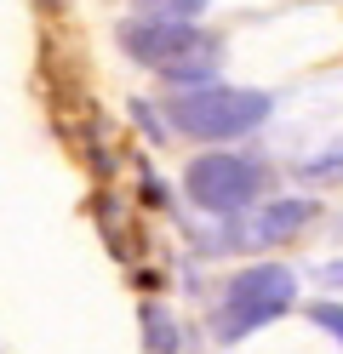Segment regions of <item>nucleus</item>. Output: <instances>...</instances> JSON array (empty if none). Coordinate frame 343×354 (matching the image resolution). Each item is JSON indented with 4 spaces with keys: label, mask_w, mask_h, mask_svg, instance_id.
Segmentation results:
<instances>
[{
    "label": "nucleus",
    "mask_w": 343,
    "mask_h": 354,
    "mask_svg": "<svg viewBox=\"0 0 343 354\" xmlns=\"http://www.w3.org/2000/svg\"><path fill=\"white\" fill-rule=\"evenodd\" d=\"M166 120L195 143H229L269 120V92H240V86H177L166 97Z\"/></svg>",
    "instance_id": "obj_1"
},
{
    "label": "nucleus",
    "mask_w": 343,
    "mask_h": 354,
    "mask_svg": "<svg viewBox=\"0 0 343 354\" xmlns=\"http://www.w3.org/2000/svg\"><path fill=\"white\" fill-rule=\"evenodd\" d=\"M292 303H297L292 269H281V263H258V269H240L235 280H229V292H223L218 315H212V331H218V343H240L258 326L281 320Z\"/></svg>",
    "instance_id": "obj_2"
},
{
    "label": "nucleus",
    "mask_w": 343,
    "mask_h": 354,
    "mask_svg": "<svg viewBox=\"0 0 343 354\" xmlns=\"http://www.w3.org/2000/svg\"><path fill=\"white\" fill-rule=\"evenodd\" d=\"M183 189H189V201L200 212L240 217L263 194V166L252 160V154H200V160H189V171H183Z\"/></svg>",
    "instance_id": "obj_3"
},
{
    "label": "nucleus",
    "mask_w": 343,
    "mask_h": 354,
    "mask_svg": "<svg viewBox=\"0 0 343 354\" xmlns=\"http://www.w3.org/2000/svg\"><path fill=\"white\" fill-rule=\"evenodd\" d=\"M189 46H206V35L195 24H177V17H126L121 24V52L143 69H166L172 57H183Z\"/></svg>",
    "instance_id": "obj_4"
},
{
    "label": "nucleus",
    "mask_w": 343,
    "mask_h": 354,
    "mask_svg": "<svg viewBox=\"0 0 343 354\" xmlns=\"http://www.w3.org/2000/svg\"><path fill=\"white\" fill-rule=\"evenodd\" d=\"M309 217H315V201H274V206L258 212V223H246V240H240V246H274V240L297 234Z\"/></svg>",
    "instance_id": "obj_5"
},
{
    "label": "nucleus",
    "mask_w": 343,
    "mask_h": 354,
    "mask_svg": "<svg viewBox=\"0 0 343 354\" xmlns=\"http://www.w3.org/2000/svg\"><path fill=\"white\" fill-rule=\"evenodd\" d=\"M160 75H166L172 86H206V80L218 75V46H212V40H206V46H189L183 57H172Z\"/></svg>",
    "instance_id": "obj_6"
},
{
    "label": "nucleus",
    "mask_w": 343,
    "mask_h": 354,
    "mask_svg": "<svg viewBox=\"0 0 343 354\" xmlns=\"http://www.w3.org/2000/svg\"><path fill=\"white\" fill-rule=\"evenodd\" d=\"M143 348L149 354H177L183 348V331L160 303H143Z\"/></svg>",
    "instance_id": "obj_7"
},
{
    "label": "nucleus",
    "mask_w": 343,
    "mask_h": 354,
    "mask_svg": "<svg viewBox=\"0 0 343 354\" xmlns=\"http://www.w3.org/2000/svg\"><path fill=\"white\" fill-rule=\"evenodd\" d=\"M143 6H149V17H177V24H195L206 0H143Z\"/></svg>",
    "instance_id": "obj_8"
},
{
    "label": "nucleus",
    "mask_w": 343,
    "mask_h": 354,
    "mask_svg": "<svg viewBox=\"0 0 343 354\" xmlns=\"http://www.w3.org/2000/svg\"><path fill=\"white\" fill-rule=\"evenodd\" d=\"M309 320H315L320 331H332V337L343 343V303H332V297H320V303H309Z\"/></svg>",
    "instance_id": "obj_9"
},
{
    "label": "nucleus",
    "mask_w": 343,
    "mask_h": 354,
    "mask_svg": "<svg viewBox=\"0 0 343 354\" xmlns=\"http://www.w3.org/2000/svg\"><path fill=\"white\" fill-rule=\"evenodd\" d=\"M309 171H315V177H337V171H343V143H337L332 154H320V160H315Z\"/></svg>",
    "instance_id": "obj_10"
},
{
    "label": "nucleus",
    "mask_w": 343,
    "mask_h": 354,
    "mask_svg": "<svg viewBox=\"0 0 343 354\" xmlns=\"http://www.w3.org/2000/svg\"><path fill=\"white\" fill-rule=\"evenodd\" d=\"M320 280H326V286H343V263H326V269H320Z\"/></svg>",
    "instance_id": "obj_11"
},
{
    "label": "nucleus",
    "mask_w": 343,
    "mask_h": 354,
    "mask_svg": "<svg viewBox=\"0 0 343 354\" xmlns=\"http://www.w3.org/2000/svg\"><path fill=\"white\" fill-rule=\"evenodd\" d=\"M40 12H63V0H40Z\"/></svg>",
    "instance_id": "obj_12"
}]
</instances>
